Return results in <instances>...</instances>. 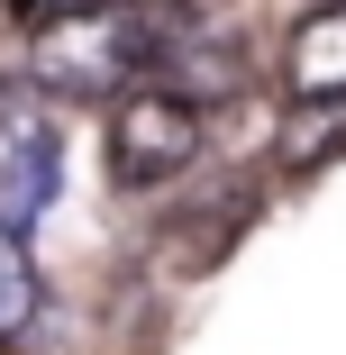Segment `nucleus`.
<instances>
[{"instance_id": "nucleus-1", "label": "nucleus", "mask_w": 346, "mask_h": 355, "mask_svg": "<svg viewBox=\"0 0 346 355\" xmlns=\"http://www.w3.org/2000/svg\"><path fill=\"white\" fill-rule=\"evenodd\" d=\"M37 83L55 101H119V92H137L146 83V19L92 10V19L37 28Z\"/></svg>"}, {"instance_id": "nucleus-2", "label": "nucleus", "mask_w": 346, "mask_h": 355, "mask_svg": "<svg viewBox=\"0 0 346 355\" xmlns=\"http://www.w3.org/2000/svg\"><path fill=\"white\" fill-rule=\"evenodd\" d=\"M200 164V110H182L173 92L155 83H137L110 101V173L128 191H146V182H173Z\"/></svg>"}, {"instance_id": "nucleus-3", "label": "nucleus", "mask_w": 346, "mask_h": 355, "mask_svg": "<svg viewBox=\"0 0 346 355\" xmlns=\"http://www.w3.org/2000/svg\"><path fill=\"white\" fill-rule=\"evenodd\" d=\"M146 83L173 92L182 110H210V101H237V92H246V55H237L210 19L155 10V28H146Z\"/></svg>"}, {"instance_id": "nucleus-4", "label": "nucleus", "mask_w": 346, "mask_h": 355, "mask_svg": "<svg viewBox=\"0 0 346 355\" xmlns=\"http://www.w3.org/2000/svg\"><path fill=\"white\" fill-rule=\"evenodd\" d=\"M64 182V146L28 101H0V228H28Z\"/></svg>"}, {"instance_id": "nucleus-5", "label": "nucleus", "mask_w": 346, "mask_h": 355, "mask_svg": "<svg viewBox=\"0 0 346 355\" xmlns=\"http://www.w3.org/2000/svg\"><path fill=\"white\" fill-rule=\"evenodd\" d=\"M346 155V92H292L283 128H273V164L283 173H328Z\"/></svg>"}, {"instance_id": "nucleus-6", "label": "nucleus", "mask_w": 346, "mask_h": 355, "mask_svg": "<svg viewBox=\"0 0 346 355\" xmlns=\"http://www.w3.org/2000/svg\"><path fill=\"white\" fill-rule=\"evenodd\" d=\"M283 83L292 92H346V0H319L310 19H292Z\"/></svg>"}, {"instance_id": "nucleus-7", "label": "nucleus", "mask_w": 346, "mask_h": 355, "mask_svg": "<svg viewBox=\"0 0 346 355\" xmlns=\"http://www.w3.org/2000/svg\"><path fill=\"white\" fill-rule=\"evenodd\" d=\"M255 219V182H228V200H200V209H182V219H173V237H191L182 255L191 264H210V255H228L237 246V228Z\"/></svg>"}, {"instance_id": "nucleus-8", "label": "nucleus", "mask_w": 346, "mask_h": 355, "mask_svg": "<svg viewBox=\"0 0 346 355\" xmlns=\"http://www.w3.org/2000/svg\"><path fill=\"white\" fill-rule=\"evenodd\" d=\"M37 310H46V282H37L28 246H19V228H0V346L28 337V319H37Z\"/></svg>"}, {"instance_id": "nucleus-9", "label": "nucleus", "mask_w": 346, "mask_h": 355, "mask_svg": "<svg viewBox=\"0 0 346 355\" xmlns=\"http://www.w3.org/2000/svg\"><path fill=\"white\" fill-rule=\"evenodd\" d=\"M28 28H55V19H92V10H119V0H10Z\"/></svg>"}]
</instances>
